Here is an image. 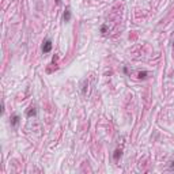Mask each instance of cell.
I'll use <instances>...</instances> for the list:
<instances>
[{"instance_id": "277c9868", "label": "cell", "mask_w": 174, "mask_h": 174, "mask_svg": "<svg viewBox=\"0 0 174 174\" xmlns=\"http://www.w3.org/2000/svg\"><path fill=\"white\" fill-rule=\"evenodd\" d=\"M37 114V110H35V108H30L29 110H27V117H34Z\"/></svg>"}, {"instance_id": "52a82bcc", "label": "cell", "mask_w": 174, "mask_h": 174, "mask_svg": "<svg viewBox=\"0 0 174 174\" xmlns=\"http://www.w3.org/2000/svg\"><path fill=\"white\" fill-rule=\"evenodd\" d=\"M170 169H171V170H174V161L171 162V167H170Z\"/></svg>"}, {"instance_id": "3957f363", "label": "cell", "mask_w": 174, "mask_h": 174, "mask_svg": "<svg viewBox=\"0 0 174 174\" xmlns=\"http://www.w3.org/2000/svg\"><path fill=\"white\" fill-rule=\"evenodd\" d=\"M64 21H65V22H69V21H71V10H69V7H67V8H65V12H64Z\"/></svg>"}, {"instance_id": "8992f818", "label": "cell", "mask_w": 174, "mask_h": 174, "mask_svg": "<svg viewBox=\"0 0 174 174\" xmlns=\"http://www.w3.org/2000/svg\"><path fill=\"white\" fill-rule=\"evenodd\" d=\"M146 75H147V72H146V71H143V72H140V74H139V78H140V79H144Z\"/></svg>"}, {"instance_id": "6da1fadb", "label": "cell", "mask_w": 174, "mask_h": 174, "mask_svg": "<svg viewBox=\"0 0 174 174\" xmlns=\"http://www.w3.org/2000/svg\"><path fill=\"white\" fill-rule=\"evenodd\" d=\"M52 50V41L50 39H45L44 45H42V52L44 53H49Z\"/></svg>"}, {"instance_id": "5b68a950", "label": "cell", "mask_w": 174, "mask_h": 174, "mask_svg": "<svg viewBox=\"0 0 174 174\" xmlns=\"http://www.w3.org/2000/svg\"><path fill=\"white\" fill-rule=\"evenodd\" d=\"M121 154H122V152H121V150H118V148H117L116 151H114V154H113V158H114V161H118V158L121 156Z\"/></svg>"}, {"instance_id": "7a4b0ae2", "label": "cell", "mask_w": 174, "mask_h": 174, "mask_svg": "<svg viewBox=\"0 0 174 174\" xmlns=\"http://www.w3.org/2000/svg\"><path fill=\"white\" fill-rule=\"evenodd\" d=\"M18 124H19V116L18 114H14L11 117V125L12 126H18Z\"/></svg>"}]
</instances>
